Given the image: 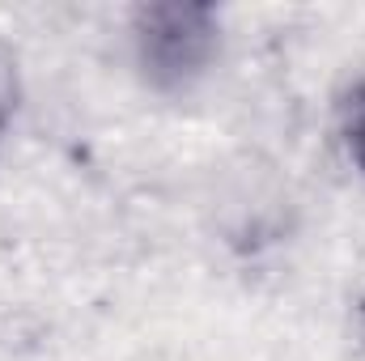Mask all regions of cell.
<instances>
[{"instance_id":"cell-1","label":"cell","mask_w":365,"mask_h":361,"mask_svg":"<svg viewBox=\"0 0 365 361\" xmlns=\"http://www.w3.org/2000/svg\"><path fill=\"white\" fill-rule=\"evenodd\" d=\"M136 56L158 90H187L217 51V9L195 0H162L136 9Z\"/></svg>"},{"instance_id":"cell-2","label":"cell","mask_w":365,"mask_h":361,"mask_svg":"<svg viewBox=\"0 0 365 361\" xmlns=\"http://www.w3.org/2000/svg\"><path fill=\"white\" fill-rule=\"evenodd\" d=\"M340 136H344V149H349L353 166L365 175V81H357L353 90L344 93V106H340Z\"/></svg>"},{"instance_id":"cell-3","label":"cell","mask_w":365,"mask_h":361,"mask_svg":"<svg viewBox=\"0 0 365 361\" xmlns=\"http://www.w3.org/2000/svg\"><path fill=\"white\" fill-rule=\"evenodd\" d=\"M13 111H17V60L9 47H0V132L9 128Z\"/></svg>"}]
</instances>
